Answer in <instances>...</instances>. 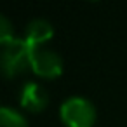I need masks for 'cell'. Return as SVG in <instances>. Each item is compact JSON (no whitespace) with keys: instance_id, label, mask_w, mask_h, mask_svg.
<instances>
[{"instance_id":"6da1fadb","label":"cell","mask_w":127,"mask_h":127,"mask_svg":"<svg viewBox=\"0 0 127 127\" xmlns=\"http://www.w3.org/2000/svg\"><path fill=\"white\" fill-rule=\"evenodd\" d=\"M32 47L25 38H14L0 47V75L4 78H16L30 68Z\"/></svg>"},{"instance_id":"7a4b0ae2","label":"cell","mask_w":127,"mask_h":127,"mask_svg":"<svg viewBox=\"0 0 127 127\" xmlns=\"http://www.w3.org/2000/svg\"><path fill=\"white\" fill-rule=\"evenodd\" d=\"M59 118L66 127H92L97 113L91 99L84 96H71L61 103Z\"/></svg>"},{"instance_id":"3957f363","label":"cell","mask_w":127,"mask_h":127,"mask_svg":"<svg viewBox=\"0 0 127 127\" xmlns=\"http://www.w3.org/2000/svg\"><path fill=\"white\" fill-rule=\"evenodd\" d=\"M30 70L40 78L52 80L63 73V59L56 51L47 49L45 45L44 47H32Z\"/></svg>"},{"instance_id":"277c9868","label":"cell","mask_w":127,"mask_h":127,"mask_svg":"<svg viewBox=\"0 0 127 127\" xmlns=\"http://www.w3.org/2000/svg\"><path fill=\"white\" fill-rule=\"evenodd\" d=\"M19 104L30 113H40L49 104V92L37 82H26L19 91Z\"/></svg>"},{"instance_id":"5b68a950","label":"cell","mask_w":127,"mask_h":127,"mask_svg":"<svg viewBox=\"0 0 127 127\" xmlns=\"http://www.w3.org/2000/svg\"><path fill=\"white\" fill-rule=\"evenodd\" d=\"M54 37V26L42 18H35L28 23L25 32V40L30 47H44Z\"/></svg>"},{"instance_id":"8992f818","label":"cell","mask_w":127,"mask_h":127,"mask_svg":"<svg viewBox=\"0 0 127 127\" xmlns=\"http://www.w3.org/2000/svg\"><path fill=\"white\" fill-rule=\"evenodd\" d=\"M0 127H28V120L14 108L0 106Z\"/></svg>"},{"instance_id":"52a82bcc","label":"cell","mask_w":127,"mask_h":127,"mask_svg":"<svg viewBox=\"0 0 127 127\" xmlns=\"http://www.w3.org/2000/svg\"><path fill=\"white\" fill-rule=\"evenodd\" d=\"M16 37H14V26H12V21L0 12V47H4L5 44L12 42Z\"/></svg>"}]
</instances>
